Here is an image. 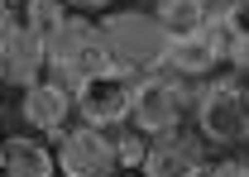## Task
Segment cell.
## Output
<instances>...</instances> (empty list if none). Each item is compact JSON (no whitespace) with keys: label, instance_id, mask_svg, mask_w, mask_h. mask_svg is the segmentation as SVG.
<instances>
[{"label":"cell","instance_id":"9","mask_svg":"<svg viewBox=\"0 0 249 177\" xmlns=\"http://www.w3.org/2000/svg\"><path fill=\"white\" fill-rule=\"evenodd\" d=\"M72 115H77L72 87L53 82L48 72H43L38 82H29V87H24V96H19V120H24L29 129H38V134H53V139H58L62 129H67V120H72Z\"/></svg>","mask_w":249,"mask_h":177},{"label":"cell","instance_id":"13","mask_svg":"<svg viewBox=\"0 0 249 177\" xmlns=\"http://www.w3.org/2000/svg\"><path fill=\"white\" fill-rule=\"evenodd\" d=\"M67 15H72V10H67L62 0H24V5H19V24H24V29H34L38 38H48V34L67 19Z\"/></svg>","mask_w":249,"mask_h":177},{"label":"cell","instance_id":"7","mask_svg":"<svg viewBox=\"0 0 249 177\" xmlns=\"http://www.w3.org/2000/svg\"><path fill=\"white\" fill-rule=\"evenodd\" d=\"M225 48H230V34H225V24H220V15H216L206 29L187 34V38H173L168 72H178L187 82H206V77H216V67L225 62Z\"/></svg>","mask_w":249,"mask_h":177},{"label":"cell","instance_id":"21","mask_svg":"<svg viewBox=\"0 0 249 177\" xmlns=\"http://www.w3.org/2000/svg\"><path fill=\"white\" fill-rule=\"evenodd\" d=\"M144 5H149V10H154V5H163V0H144Z\"/></svg>","mask_w":249,"mask_h":177},{"label":"cell","instance_id":"23","mask_svg":"<svg viewBox=\"0 0 249 177\" xmlns=\"http://www.w3.org/2000/svg\"><path fill=\"white\" fill-rule=\"evenodd\" d=\"M0 115H5V101H0Z\"/></svg>","mask_w":249,"mask_h":177},{"label":"cell","instance_id":"17","mask_svg":"<svg viewBox=\"0 0 249 177\" xmlns=\"http://www.w3.org/2000/svg\"><path fill=\"white\" fill-rule=\"evenodd\" d=\"M201 177H249V158H216V163H206Z\"/></svg>","mask_w":249,"mask_h":177},{"label":"cell","instance_id":"16","mask_svg":"<svg viewBox=\"0 0 249 177\" xmlns=\"http://www.w3.org/2000/svg\"><path fill=\"white\" fill-rule=\"evenodd\" d=\"M225 62H230V72H235V77H245V82H249V38H230Z\"/></svg>","mask_w":249,"mask_h":177},{"label":"cell","instance_id":"6","mask_svg":"<svg viewBox=\"0 0 249 177\" xmlns=\"http://www.w3.org/2000/svg\"><path fill=\"white\" fill-rule=\"evenodd\" d=\"M129 96H134V82L120 77V72H106V77H96V82L72 91L82 124H96V129H120V124H129Z\"/></svg>","mask_w":249,"mask_h":177},{"label":"cell","instance_id":"24","mask_svg":"<svg viewBox=\"0 0 249 177\" xmlns=\"http://www.w3.org/2000/svg\"><path fill=\"white\" fill-rule=\"evenodd\" d=\"M10 5H15V0H10Z\"/></svg>","mask_w":249,"mask_h":177},{"label":"cell","instance_id":"18","mask_svg":"<svg viewBox=\"0 0 249 177\" xmlns=\"http://www.w3.org/2000/svg\"><path fill=\"white\" fill-rule=\"evenodd\" d=\"M67 10H82V15H101V10H110L115 0H62Z\"/></svg>","mask_w":249,"mask_h":177},{"label":"cell","instance_id":"15","mask_svg":"<svg viewBox=\"0 0 249 177\" xmlns=\"http://www.w3.org/2000/svg\"><path fill=\"white\" fill-rule=\"evenodd\" d=\"M216 15H220V24H225L230 38H249V0H225Z\"/></svg>","mask_w":249,"mask_h":177},{"label":"cell","instance_id":"3","mask_svg":"<svg viewBox=\"0 0 249 177\" xmlns=\"http://www.w3.org/2000/svg\"><path fill=\"white\" fill-rule=\"evenodd\" d=\"M196 115V134L216 148H245L249 144V82L225 72V77H206L192 101Z\"/></svg>","mask_w":249,"mask_h":177},{"label":"cell","instance_id":"19","mask_svg":"<svg viewBox=\"0 0 249 177\" xmlns=\"http://www.w3.org/2000/svg\"><path fill=\"white\" fill-rule=\"evenodd\" d=\"M15 24H19V15H15V5H10V0H0V43H5V34L15 29Z\"/></svg>","mask_w":249,"mask_h":177},{"label":"cell","instance_id":"11","mask_svg":"<svg viewBox=\"0 0 249 177\" xmlns=\"http://www.w3.org/2000/svg\"><path fill=\"white\" fill-rule=\"evenodd\" d=\"M0 173L5 177H58V158L38 134H10L0 144Z\"/></svg>","mask_w":249,"mask_h":177},{"label":"cell","instance_id":"25","mask_svg":"<svg viewBox=\"0 0 249 177\" xmlns=\"http://www.w3.org/2000/svg\"><path fill=\"white\" fill-rule=\"evenodd\" d=\"M0 177H5V173H0Z\"/></svg>","mask_w":249,"mask_h":177},{"label":"cell","instance_id":"20","mask_svg":"<svg viewBox=\"0 0 249 177\" xmlns=\"http://www.w3.org/2000/svg\"><path fill=\"white\" fill-rule=\"evenodd\" d=\"M115 177H144V173H115Z\"/></svg>","mask_w":249,"mask_h":177},{"label":"cell","instance_id":"10","mask_svg":"<svg viewBox=\"0 0 249 177\" xmlns=\"http://www.w3.org/2000/svg\"><path fill=\"white\" fill-rule=\"evenodd\" d=\"M48 72V58H43V38L24 24H15V29L5 34V43H0V82L5 87H29Z\"/></svg>","mask_w":249,"mask_h":177},{"label":"cell","instance_id":"22","mask_svg":"<svg viewBox=\"0 0 249 177\" xmlns=\"http://www.w3.org/2000/svg\"><path fill=\"white\" fill-rule=\"evenodd\" d=\"M211 5H216V10H220V5H225V0H211Z\"/></svg>","mask_w":249,"mask_h":177},{"label":"cell","instance_id":"1","mask_svg":"<svg viewBox=\"0 0 249 177\" xmlns=\"http://www.w3.org/2000/svg\"><path fill=\"white\" fill-rule=\"evenodd\" d=\"M101 29V43L110 53V72L120 77H154L168 67V53H173V38L158 24V15L149 5H134V10H106L96 19Z\"/></svg>","mask_w":249,"mask_h":177},{"label":"cell","instance_id":"12","mask_svg":"<svg viewBox=\"0 0 249 177\" xmlns=\"http://www.w3.org/2000/svg\"><path fill=\"white\" fill-rule=\"evenodd\" d=\"M154 15L168 29V38H187V34L206 29L216 19V5L211 0H163V5H154Z\"/></svg>","mask_w":249,"mask_h":177},{"label":"cell","instance_id":"2","mask_svg":"<svg viewBox=\"0 0 249 177\" xmlns=\"http://www.w3.org/2000/svg\"><path fill=\"white\" fill-rule=\"evenodd\" d=\"M43 58H48V77L72 91L110 72V53L101 43V29L87 15H67L58 29L43 38Z\"/></svg>","mask_w":249,"mask_h":177},{"label":"cell","instance_id":"4","mask_svg":"<svg viewBox=\"0 0 249 177\" xmlns=\"http://www.w3.org/2000/svg\"><path fill=\"white\" fill-rule=\"evenodd\" d=\"M196 101V87L178 77V72H154V77H134V96H129V129H139L144 139L173 134L182 129L187 110Z\"/></svg>","mask_w":249,"mask_h":177},{"label":"cell","instance_id":"8","mask_svg":"<svg viewBox=\"0 0 249 177\" xmlns=\"http://www.w3.org/2000/svg\"><path fill=\"white\" fill-rule=\"evenodd\" d=\"M144 177H201L206 173V139L201 134H158L149 139V153H144Z\"/></svg>","mask_w":249,"mask_h":177},{"label":"cell","instance_id":"14","mask_svg":"<svg viewBox=\"0 0 249 177\" xmlns=\"http://www.w3.org/2000/svg\"><path fill=\"white\" fill-rule=\"evenodd\" d=\"M144 153H149V139L139 134V129H124L120 139H115V158H120V168H144Z\"/></svg>","mask_w":249,"mask_h":177},{"label":"cell","instance_id":"5","mask_svg":"<svg viewBox=\"0 0 249 177\" xmlns=\"http://www.w3.org/2000/svg\"><path fill=\"white\" fill-rule=\"evenodd\" d=\"M58 177H115V134L96 129V124H67L58 134Z\"/></svg>","mask_w":249,"mask_h":177}]
</instances>
